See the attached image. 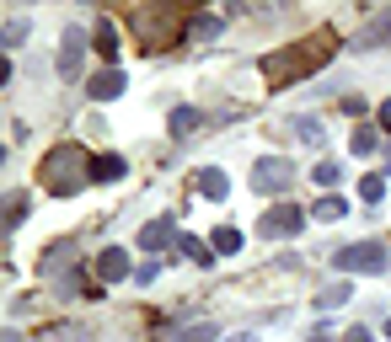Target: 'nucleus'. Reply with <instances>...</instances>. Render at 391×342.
<instances>
[{
	"label": "nucleus",
	"mask_w": 391,
	"mask_h": 342,
	"mask_svg": "<svg viewBox=\"0 0 391 342\" xmlns=\"http://www.w3.org/2000/svg\"><path fill=\"white\" fill-rule=\"evenodd\" d=\"M81 171H86V150L81 144H60V150L43 161V182H48V193H60V198H70V193L86 182Z\"/></svg>",
	"instance_id": "obj_1"
},
{
	"label": "nucleus",
	"mask_w": 391,
	"mask_h": 342,
	"mask_svg": "<svg viewBox=\"0 0 391 342\" xmlns=\"http://www.w3.org/2000/svg\"><path fill=\"white\" fill-rule=\"evenodd\" d=\"M332 267H338V273H386L391 267V246L386 241L343 246V251H332Z\"/></svg>",
	"instance_id": "obj_2"
},
{
	"label": "nucleus",
	"mask_w": 391,
	"mask_h": 342,
	"mask_svg": "<svg viewBox=\"0 0 391 342\" xmlns=\"http://www.w3.org/2000/svg\"><path fill=\"white\" fill-rule=\"evenodd\" d=\"M252 187H257V193H289V187H295V166L279 161V155H268V161H257V171H252Z\"/></svg>",
	"instance_id": "obj_3"
},
{
	"label": "nucleus",
	"mask_w": 391,
	"mask_h": 342,
	"mask_svg": "<svg viewBox=\"0 0 391 342\" xmlns=\"http://www.w3.org/2000/svg\"><path fill=\"white\" fill-rule=\"evenodd\" d=\"M81 54H86V38H81V27H70V32H64V54H60V75L64 81L81 75Z\"/></svg>",
	"instance_id": "obj_4"
},
{
	"label": "nucleus",
	"mask_w": 391,
	"mask_h": 342,
	"mask_svg": "<svg viewBox=\"0 0 391 342\" xmlns=\"http://www.w3.org/2000/svg\"><path fill=\"white\" fill-rule=\"evenodd\" d=\"M295 230H300V209H273V214H268V220H257V236H295Z\"/></svg>",
	"instance_id": "obj_5"
},
{
	"label": "nucleus",
	"mask_w": 391,
	"mask_h": 342,
	"mask_svg": "<svg viewBox=\"0 0 391 342\" xmlns=\"http://www.w3.org/2000/svg\"><path fill=\"white\" fill-rule=\"evenodd\" d=\"M381 43H391V11H381L365 32H354V48H381Z\"/></svg>",
	"instance_id": "obj_6"
},
{
	"label": "nucleus",
	"mask_w": 391,
	"mask_h": 342,
	"mask_svg": "<svg viewBox=\"0 0 391 342\" xmlns=\"http://www.w3.org/2000/svg\"><path fill=\"white\" fill-rule=\"evenodd\" d=\"M97 278L102 283L129 278V251H102V257H97Z\"/></svg>",
	"instance_id": "obj_7"
},
{
	"label": "nucleus",
	"mask_w": 391,
	"mask_h": 342,
	"mask_svg": "<svg viewBox=\"0 0 391 342\" xmlns=\"http://www.w3.org/2000/svg\"><path fill=\"white\" fill-rule=\"evenodd\" d=\"M86 91H91L97 102H107V97H118V91H124V75H118V70H102V75H91V81H86Z\"/></svg>",
	"instance_id": "obj_8"
},
{
	"label": "nucleus",
	"mask_w": 391,
	"mask_h": 342,
	"mask_svg": "<svg viewBox=\"0 0 391 342\" xmlns=\"http://www.w3.org/2000/svg\"><path fill=\"white\" fill-rule=\"evenodd\" d=\"M215 337H220V326H215V321H199V326H177L166 342H215Z\"/></svg>",
	"instance_id": "obj_9"
},
{
	"label": "nucleus",
	"mask_w": 391,
	"mask_h": 342,
	"mask_svg": "<svg viewBox=\"0 0 391 342\" xmlns=\"http://www.w3.org/2000/svg\"><path fill=\"white\" fill-rule=\"evenodd\" d=\"M349 300H354L349 283H332V289H322V294H316V310H338V305H349Z\"/></svg>",
	"instance_id": "obj_10"
},
{
	"label": "nucleus",
	"mask_w": 391,
	"mask_h": 342,
	"mask_svg": "<svg viewBox=\"0 0 391 342\" xmlns=\"http://www.w3.org/2000/svg\"><path fill=\"white\" fill-rule=\"evenodd\" d=\"M199 193H204V198H226V177H220L215 166H204V171H199Z\"/></svg>",
	"instance_id": "obj_11"
},
{
	"label": "nucleus",
	"mask_w": 391,
	"mask_h": 342,
	"mask_svg": "<svg viewBox=\"0 0 391 342\" xmlns=\"http://www.w3.org/2000/svg\"><path fill=\"white\" fill-rule=\"evenodd\" d=\"M166 241H172V225H166V220L145 225V236H140V246H145V251H156V246H166Z\"/></svg>",
	"instance_id": "obj_12"
},
{
	"label": "nucleus",
	"mask_w": 391,
	"mask_h": 342,
	"mask_svg": "<svg viewBox=\"0 0 391 342\" xmlns=\"http://www.w3.org/2000/svg\"><path fill=\"white\" fill-rule=\"evenodd\" d=\"M38 342H91V332H86V326H54V332H43Z\"/></svg>",
	"instance_id": "obj_13"
},
{
	"label": "nucleus",
	"mask_w": 391,
	"mask_h": 342,
	"mask_svg": "<svg viewBox=\"0 0 391 342\" xmlns=\"http://www.w3.org/2000/svg\"><path fill=\"white\" fill-rule=\"evenodd\" d=\"M193 129H199V113H193V107H177V113H172V134H177V140H188Z\"/></svg>",
	"instance_id": "obj_14"
},
{
	"label": "nucleus",
	"mask_w": 391,
	"mask_h": 342,
	"mask_svg": "<svg viewBox=\"0 0 391 342\" xmlns=\"http://www.w3.org/2000/svg\"><path fill=\"white\" fill-rule=\"evenodd\" d=\"M343 214H349V203H343V198H322V203H316V220H322V225L343 220Z\"/></svg>",
	"instance_id": "obj_15"
},
{
	"label": "nucleus",
	"mask_w": 391,
	"mask_h": 342,
	"mask_svg": "<svg viewBox=\"0 0 391 342\" xmlns=\"http://www.w3.org/2000/svg\"><path fill=\"white\" fill-rule=\"evenodd\" d=\"M97 54H102V59H113V54H118V32H113V21H102V27H97Z\"/></svg>",
	"instance_id": "obj_16"
},
{
	"label": "nucleus",
	"mask_w": 391,
	"mask_h": 342,
	"mask_svg": "<svg viewBox=\"0 0 391 342\" xmlns=\"http://www.w3.org/2000/svg\"><path fill=\"white\" fill-rule=\"evenodd\" d=\"M188 38H193V43H209V38H220V17H199Z\"/></svg>",
	"instance_id": "obj_17"
},
{
	"label": "nucleus",
	"mask_w": 391,
	"mask_h": 342,
	"mask_svg": "<svg viewBox=\"0 0 391 342\" xmlns=\"http://www.w3.org/2000/svg\"><path fill=\"white\" fill-rule=\"evenodd\" d=\"M91 177H97V182H113V177H124V161H118V155H102V161L91 166Z\"/></svg>",
	"instance_id": "obj_18"
},
{
	"label": "nucleus",
	"mask_w": 391,
	"mask_h": 342,
	"mask_svg": "<svg viewBox=\"0 0 391 342\" xmlns=\"http://www.w3.org/2000/svg\"><path fill=\"white\" fill-rule=\"evenodd\" d=\"M289 129H295V134H300L306 144H322V123H316V118H295Z\"/></svg>",
	"instance_id": "obj_19"
},
{
	"label": "nucleus",
	"mask_w": 391,
	"mask_h": 342,
	"mask_svg": "<svg viewBox=\"0 0 391 342\" xmlns=\"http://www.w3.org/2000/svg\"><path fill=\"white\" fill-rule=\"evenodd\" d=\"M236 246H242V236H236V230H215V251H236Z\"/></svg>",
	"instance_id": "obj_20"
},
{
	"label": "nucleus",
	"mask_w": 391,
	"mask_h": 342,
	"mask_svg": "<svg viewBox=\"0 0 391 342\" xmlns=\"http://www.w3.org/2000/svg\"><path fill=\"white\" fill-rule=\"evenodd\" d=\"M21 38H27V17H11V21H6V43H11V48H17Z\"/></svg>",
	"instance_id": "obj_21"
},
{
	"label": "nucleus",
	"mask_w": 391,
	"mask_h": 342,
	"mask_svg": "<svg viewBox=\"0 0 391 342\" xmlns=\"http://www.w3.org/2000/svg\"><path fill=\"white\" fill-rule=\"evenodd\" d=\"M316 182H322V187H332V182H338V161H322V166H316Z\"/></svg>",
	"instance_id": "obj_22"
},
{
	"label": "nucleus",
	"mask_w": 391,
	"mask_h": 342,
	"mask_svg": "<svg viewBox=\"0 0 391 342\" xmlns=\"http://www.w3.org/2000/svg\"><path fill=\"white\" fill-rule=\"evenodd\" d=\"M354 150H359V155H370V150H375V134H370V129H359V134H354Z\"/></svg>",
	"instance_id": "obj_23"
},
{
	"label": "nucleus",
	"mask_w": 391,
	"mask_h": 342,
	"mask_svg": "<svg viewBox=\"0 0 391 342\" xmlns=\"http://www.w3.org/2000/svg\"><path fill=\"white\" fill-rule=\"evenodd\" d=\"M359 193H365V198L375 203V198H381V193H386V182H381V177H365V187H359Z\"/></svg>",
	"instance_id": "obj_24"
},
{
	"label": "nucleus",
	"mask_w": 391,
	"mask_h": 342,
	"mask_svg": "<svg viewBox=\"0 0 391 342\" xmlns=\"http://www.w3.org/2000/svg\"><path fill=\"white\" fill-rule=\"evenodd\" d=\"M343 342H370V332H365V326H354V332H349Z\"/></svg>",
	"instance_id": "obj_25"
},
{
	"label": "nucleus",
	"mask_w": 391,
	"mask_h": 342,
	"mask_svg": "<svg viewBox=\"0 0 391 342\" xmlns=\"http://www.w3.org/2000/svg\"><path fill=\"white\" fill-rule=\"evenodd\" d=\"M226 342H252V332H236V337H226Z\"/></svg>",
	"instance_id": "obj_26"
},
{
	"label": "nucleus",
	"mask_w": 391,
	"mask_h": 342,
	"mask_svg": "<svg viewBox=\"0 0 391 342\" xmlns=\"http://www.w3.org/2000/svg\"><path fill=\"white\" fill-rule=\"evenodd\" d=\"M311 342H332V337H311Z\"/></svg>",
	"instance_id": "obj_27"
}]
</instances>
